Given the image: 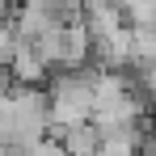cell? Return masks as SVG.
<instances>
[{"label":"cell","mask_w":156,"mask_h":156,"mask_svg":"<svg viewBox=\"0 0 156 156\" xmlns=\"http://www.w3.org/2000/svg\"><path fill=\"white\" fill-rule=\"evenodd\" d=\"M13 93V76H9V68L0 63V97H9Z\"/></svg>","instance_id":"3"},{"label":"cell","mask_w":156,"mask_h":156,"mask_svg":"<svg viewBox=\"0 0 156 156\" xmlns=\"http://www.w3.org/2000/svg\"><path fill=\"white\" fill-rule=\"evenodd\" d=\"M0 156H34V148H26V144H0Z\"/></svg>","instance_id":"2"},{"label":"cell","mask_w":156,"mask_h":156,"mask_svg":"<svg viewBox=\"0 0 156 156\" xmlns=\"http://www.w3.org/2000/svg\"><path fill=\"white\" fill-rule=\"evenodd\" d=\"M51 139L68 156H101V131H97L93 118H89V122H76V127H68V131H59V135H51Z\"/></svg>","instance_id":"1"}]
</instances>
